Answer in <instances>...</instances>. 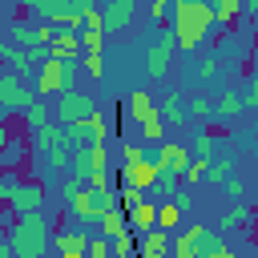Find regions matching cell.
<instances>
[{
    "label": "cell",
    "mask_w": 258,
    "mask_h": 258,
    "mask_svg": "<svg viewBox=\"0 0 258 258\" xmlns=\"http://www.w3.org/2000/svg\"><path fill=\"white\" fill-rule=\"evenodd\" d=\"M169 12H173V28H169V32H173L177 48H185V52H194L198 44H206L210 28L218 24V20H214V8L202 4V0H173Z\"/></svg>",
    "instance_id": "obj_1"
},
{
    "label": "cell",
    "mask_w": 258,
    "mask_h": 258,
    "mask_svg": "<svg viewBox=\"0 0 258 258\" xmlns=\"http://www.w3.org/2000/svg\"><path fill=\"white\" fill-rule=\"evenodd\" d=\"M8 246H12V258H44L52 246V222L44 218V210L20 214L8 226Z\"/></svg>",
    "instance_id": "obj_2"
},
{
    "label": "cell",
    "mask_w": 258,
    "mask_h": 258,
    "mask_svg": "<svg viewBox=\"0 0 258 258\" xmlns=\"http://www.w3.org/2000/svg\"><path fill=\"white\" fill-rule=\"evenodd\" d=\"M93 113H97V101L85 97L81 89L56 93V101H52V117H56V125H77V121H89Z\"/></svg>",
    "instance_id": "obj_3"
},
{
    "label": "cell",
    "mask_w": 258,
    "mask_h": 258,
    "mask_svg": "<svg viewBox=\"0 0 258 258\" xmlns=\"http://www.w3.org/2000/svg\"><path fill=\"white\" fill-rule=\"evenodd\" d=\"M32 101H36V93L16 73H0V113H24Z\"/></svg>",
    "instance_id": "obj_4"
},
{
    "label": "cell",
    "mask_w": 258,
    "mask_h": 258,
    "mask_svg": "<svg viewBox=\"0 0 258 258\" xmlns=\"http://www.w3.org/2000/svg\"><path fill=\"white\" fill-rule=\"evenodd\" d=\"M173 48H177V40H173V32H169V28H161V32H157V40L145 48V73H149L153 81H161V77L169 73Z\"/></svg>",
    "instance_id": "obj_5"
},
{
    "label": "cell",
    "mask_w": 258,
    "mask_h": 258,
    "mask_svg": "<svg viewBox=\"0 0 258 258\" xmlns=\"http://www.w3.org/2000/svg\"><path fill=\"white\" fill-rule=\"evenodd\" d=\"M8 206L16 210V218L20 214H40L44 210V181H16Z\"/></svg>",
    "instance_id": "obj_6"
},
{
    "label": "cell",
    "mask_w": 258,
    "mask_h": 258,
    "mask_svg": "<svg viewBox=\"0 0 258 258\" xmlns=\"http://www.w3.org/2000/svg\"><path fill=\"white\" fill-rule=\"evenodd\" d=\"M157 169H173V173H185L189 169V161H194V153L185 149V145H173V141H165L161 149H157V157H149Z\"/></svg>",
    "instance_id": "obj_7"
},
{
    "label": "cell",
    "mask_w": 258,
    "mask_h": 258,
    "mask_svg": "<svg viewBox=\"0 0 258 258\" xmlns=\"http://www.w3.org/2000/svg\"><path fill=\"white\" fill-rule=\"evenodd\" d=\"M153 181H157V165H153L149 157H145L141 165H129V169H125V165H117V185H133V189H149Z\"/></svg>",
    "instance_id": "obj_8"
},
{
    "label": "cell",
    "mask_w": 258,
    "mask_h": 258,
    "mask_svg": "<svg viewBox=\"0 0 258 258\" xmlns=\"http://www.w3.org/2000/svg\"><path fill=\"white\" fill-rule=\"evenodd\" d=\"M32 93H36L40 101L60 93V60H56V56H48V60L36 69V85H32Z\"/></svg>",
    "instance_id": "obj_9"
},
{
    "label": "cell",
    "mask_w": 258,
    "mask_h": 258,
    "mask_svg": "<svg viewBox=\"0 0 258 258\" xmlns=\"http://www.w3.org/2000/svg\"><path fill=\"white\" fill-rule=\"evenodd\" d=\"M48 56H56V60H81V36L73 28H56V36L48 40Z\"/></svg>",
    "instance_id": "obj_10"
},
{
    "label": "cell",
    "mask_w": 258,
    "mask_h": 258,
    "mask_svg": "<svg viewBox=\"0 0 258 258\" xmlns=\"http://www.w3.org/2000/svg\"><path fill=\"white\" fill-rule=\"evenodd\" d=\"M0 60H4V64H12V73H16L20 81L36 77V69H40V64H32V60H28V52H24V48H16L12 40H0Z\"/></svg>",
    "instance_id": "obj_11"
},
{
    "label": "cell",
    "mask_w": 258,
    "mask_h": 258,
    "mask_svg": "<svg viewBox=\"0 0 258 258\" xmlns=\"http://www.w3.org/2000/svg\"><path fill=\"white\" fill-rule=\"evenodd\" d=\"M32 145H36L40 153H52V149H60V145H64V149H73L69 129H64V125H56V121H52V125H44V129H36V133H32Z\"/></svg>",
    "instance_id": "obj_12"
},
{
    "label": "cell",
    "mask_w": 258,
    "mask_h": 258,
    "mask_svg": "<svg viewBox=\"0 0 258 258\" xmlns=\"http://www.w3.org/2000/svg\"><path fill=\"white\" fill-rule=\"evenodd\" d=\"M169 242H173V238H169L165 230L153 226V230L141 234V242H137V258H165V254H169Z\"/></svg>",
    "instance_id": "obj_13"
},
{
    "label": "cell",
    "mask_w": 258,
    "mask_h": 258,
    "mask_svg": "<svg viewBox=\"0 0 258 258\" xmlns=\"http://www.w3.org/2000/svg\"><path fill=\"white\" fill-rule=\"evenodd\" d=\"M125 222H129L137 234H145V230H153V226H157V206L145 198V202H137V206H129V210H125Z\"/></svg>",
    "instance_id": "obj_14"
},
{
    "label": "cell",
    "mask_w": 258,
    "mask_h": 258,
    "mask_svg": "<svg viewBox=\"0 0 258 258\" xmlns=\"http://www.w3.org/2000/svg\"><path fill=\"white\" fill-rule=\"evenodd\" d=\"M133 4H105V12H101V28L105 32H121V28H129V20H133Z\"/></svg>",
    "instance_id": "obj_15"
},
{
    "label": "cell",
    "mask_w": 258,
    "mask_h": 258,
    "mask_svg": "<svg viewBox=\"0 0 258 258\" xmlns=\"http://www.w3.org/2000/svg\"><path fill=\"white\" fill-rule=\"evenodd\" d=\"M97 234H101V238H109V242H113V238H121V234H129L125 210H121V206H113L109 214H101V218H97Z\"/></svg>",
    "instance_id": "obj_16"
},
{
    "label": "cell",
    "mask_w": 258,
    "mask_h": 258,
    "mask_svg": "<svg viewBox=\"0 0 258 258\" xmlns=\"http://www.w3.org/2000/svg\"><path fill=\"white\" fill-rule=\"evenodd\" d=\"M52 242H56L60 254H85V250H89V234H85V230H56Z\"/></svg>",
    "instance_id": "obj_17"
},
{
    "label": "cell",
    "mask_w": 258,
    "mask_h": 258,
    "mask_svg": "<svg viewBox=\"0 0 258 258\" xmlns=\"http://www.w3.org/2000/svg\"><path fill=\"white\" fill-rule=\"evenodd\" d=\"M129 117H133V121L157 117V105H153V97H149L145 89H133V93H129Z\"/></svg>",
    "instance_id": "obj_18"
},
{
    "label": "cell",
    "mask_w": 258,
    "mask_h": 258,
    "mask_svg": "<svg viewBox=\"0 0 258 258\" xmlns=\"http://www.w3.org/2000/svg\"><path fill=\"white\" fill-rule=\"evenodd\" d=\"M246 109V101H242V93L238 89H226L218 101H214V117H222V121H230V117H238Z\"/></svg>",
    "instance_id": "obj_19"
},
{
    "label": "cell",
    "mask_w": 258,
    "mask_h": 258,
    "mask_svg": "<svg viewBox=\"0 0 258 258\" xmlns=\"http://www.w3.org/2000/svg\"><path fill=\"white\" fill-rule=\"evenodd\" d=\"M20 117H24V125H28L32 133H36V129H44V125H52V105L36 97V101H32V105H28V109H24Z\"/></svg>",
    "instance_id": "obj_20"
},
{
    "label": "cell",
    "mask_w": 258,
    "mask_h": 258,
    "mask_svg": "<svg viewBox=\"0 0 258 258\" xmlns=\"http://www.w3.org/2000/svg\"><path fill=\"white\" fill-rule=\"evenodd\" d=\"M185 230L194 234V250H198V254H214V250H222V246H226L218 230H206V226H185Z\"/></svg>",
    "instance_id": "obj_21"
},
{
    "label": "cell",
    "mask_w": 258,
    "mask_h": 258,
    "mask_svg": "<svg viewBox=\"0 0 258 258\" xmlns=\"http://www.w3.org/2000/svg\"><path fill=\"white\" fill-rule=\"evenodd\" d=\"M64 206H69V210H73L81 222H97V210H93V194H89V185H81V189H77V194H73Z\"/></svg>",
    "instance_id": "obj_22"
},
{
    "label": "cell",
    "mask_w": 258,
    "mask_h": 258,
    "mask_svg": "<svg viewBox=\"0 0 258 258\" xmlns=\"http://www.w3.org/2000/svg\"><path fill=\"white\" fill-rule=\"evenodd\" d=\"M157 117H165L169 125H185V121H189V113H185V101H181L177 93H169V97L161 101V113H157Z\"/></svg>",
    "instance_id": "obj_23"
},
{
    "label": "cell",
    "mask_w": 258,
    "mask_h": 258,
    "mask_svg": "<svg viewBox=\"0 0 258 258\" xmlns=\"http://www.w3.org/2000/svg\"><path fill=\"white\" fill-rule=\"evenodd\" d=\"M250 218H254V210H250L246 202H234V206H230V210L222 214V226H226V230H242V226H246Z\"/></svg>",
    "instance_id": "obj_24"
},
{
    "label": "cell",
    "mask_w": 258,
    "mask_h": 258,
    "mask_svg": "<svg viewBox=\"0 0 258 258\" xmlns=\"http://www.w3.org/2000/svg\"><path fill=\"white\" fill-rule=\"evenodd\" d=\"M226 177H234V161H230V157H210V165H206V181L222 185Z\"/></svg>",
    "instance_id": "obj_25"
},
{
    "label": "cell",
    "mask_w": 258,
    "mask_h": 258,
    "mask_svg": "<svg viewBox=\"0 0 258 258\" xmlns=\"http://www.w3.org/2000/svg\"><path fill=\"white\" fill-rule=\"evenodd\" d=\"M210 8H214V20L218 24H234L238 12H242V0H210Z\"/></svg>",
    "instance_id": "obj_26"
},
{
    "label": "cell",
    "mask_w": 258,
    "mask_h": 258,
    "mask_svg": "<svg viewBox=\"0 0 258 258\" xmlns=\"http://www.w3.org/2000/svg\"><path fill=\"white\" fill-rule=\"evenodd\" d=\"M85 125H89V137H93V145H105V137L113 133V125H109V117H105L101 109H97V113H93Z\"/></svg>",
    "instance_id": "obj_27"
},
{
    "label": "cell",
    "mask_w": 258,
    "mask_h": 258,
    "mask_svg": "<svg viewBox=\"0 0 258 258\" xmlns=\"http://www.w3.org/2000/svg\"><path fill=\"white\" fill-rule=\"evenodd\" d=\"M218 69H222V56H206V60L198 64V73H189V81L210 85V81H218Z\"/></svg>",
    "instance_id": "obj_28"
},
{
    "label": "cell",
    "mask_w": 258,
    "mask_h": 258,
    "mask_svg": "<svg viewBox=\"0 0 258 258\" xmlns=\"http://www.w3.org/2000/svg\"><path fill=\"white\" fill-rule=\"evenodd\" d=\"M81 52H105V32L101 28H81Z\"/></svg>",
    "instance_id": "obj_29"
},
{
    "label": "cell",
    "mask_w": 258,
    "mask_h": 258,
    "mask_svg": "<svg viewBox=\"0 0 258 258\" xmlns=\"http://www.w3.org/2000/svg\"><path fill=\"white\" fill-rule=\"evenodd\" d=\"M81 73H89L93 81L105 77V52H81Z\"/></svg>",
    "instance_id": "obj_30"
},
{
    "label": "cell",
    "mask_w": 258,
    "mask_h": 258,
    "mask_svg": "<svg viewBox=\"0 0 258 258\" xmlns=\"http://www.w3.org/2000/svg\"><path fill=\"white\" fill-rule=\"evenodd\" d=\"M214 145H218V133H214V129L198 133V141H194V157H198V161H210V157H214Z\"/></svg>",
    "instance_id": "obj_31"
},
{
    "label": "cell",
    "mask_w": 258,
    "mask_h": 258,
    "mask_svg": "<svg viewBox=\"0 0 258 258\" xmlns=\"http://www.w3.org/2000/svg\"><path fill=\"white\" fill-rule=\"evenodd\" d=\"M153 185L161 189V198H173L177 185H181V173H173V169H157V181H153Z\"/></svg>",
    "instance_id": "obj_32"
},
{
    "label": "cell",
    "mask_w": 258,
    "mask_h": 258,
    "mask_svg": "<svg viewBox=\"0 0 258 258\" xmlns=\"http://www.w3.org/2000/svg\"><path fill=\"white\" fill-rule=\"evenodd\" d=\"M169 254H177V258H198V250H194V234L181 230V234L169 242Z\"/></svg>",
    "instance_id": "obj_33"
},
{
    "label": "cell",
    "mask_w": 258,
    "mask_h": 258,
    "mask_svg": "<svg viewBox=\"0 0 258 258\" xmlns=\"http://www.w3.org/2000/svg\"><path fill=\"white\" fill-rule=\"evenodd\" d=\"M77 77H81V60H60V93L77 89Z\"/></svg>",
    "instance_id": "obj_34"
},
{
    "label": "cell",
    "mask_w": 258,
    "mask_h": 258,
    "mask_svg": "<svg viewBox=\"0 0 258 258\" xmlns=\"http://www.w3.org/2000/svg\"><path fill=\"white\" fill-rule=\"evenodd\" d=\"M20 157H24V141H4V149H0V165L12 169V165H20Z\"/></svg>",
    "instance_id": "obj_35"
},
{
    "label": "cell",
    "mask_w": 258,
    "mask_h": 258,
    "mask_svg": "<svg viewBox=\"0 0 258 258\" xmlns=\"http://www.w3.org/2000/svg\"><path fill=\"white\" fill-rule=\"evenodd\" d=\"M177 222H181V210H177L173 202H161V206H157V226L169 230V226H177Z\"/></svg>",
    "instance_id": "obj_36"
},
{
    "label": "cell",
    "mask_w": 258,
    "mask_h": 258,
    "mask_svg": "<svg viewBox=\"0 0 258 258\" xmlns=\"http://www.w3.org/2000/svg\"><path fill=\"white\" fill-rule=\"evenodd\" d=\"M141 161H145V149H141L137 141H125V145H121V165L129 169V165H141Z\"/></svg>",
    "instance_id": "obj_37"
},
{
    "label": "cell",
    "mask_w": 258,
    "mask_h": 258,
    "mask_svg": "<svg viewBox=\"0 0 258 258\" xmlns=\"http://www.w3.org/2000/svg\"><path fill=\"white\" fill-rule=\"evenodd\" d=\"M85 258H113V242L109 238H89V250H85Z\"/></svg>",
    "instance_id": "obj_38"
},
{
    "label": "cell",
    "mask_w": 258,
    "mask_h": 258,
    "mask_svg": "<svg viewBox=\"0 0 258 258\" xmlns=\"http://www.w3.org/2000/svg\"><path fill=\"white\" fill-rule=\"evenodd\" d=\"M113 258H137V242H133L129 234L113 238Z\"/></svg>",
    "instance_id": "obj_39"
},
{
    "label": "cell",
    "mask_w": 258,
    "mask_h": 258,
    "mask_svg": "<svg viewBox=\"0 0 258 258\" xmlns=\"http://www.w3.org/2000/svg\"><path fill=\"white\" fill-rule=\"evenodd\" d=\"M117 198H121V210H129V206L145 202V189H133V185H117Z\"/></svg>",
    "instance_id": "obj_40"
},
{
    "label": "cell",
    "mask_w": 258,
    "mask_h": 258,
    "mask_svg": "<svg viewBox=\"0 0 258 258\" xmlns=\"http://www.w3.org/2000/svg\"><path fill=\"white\" fill-rule=\"evenodd\" d=\"M69 153H73V149H64V145H60V149H52V153H44V157H48V169L64 173V169H69Z\"/></svg>",
    "instance_id": "obj_41"
},
{
    "label": "cell",
    "mask_w": 258,
    "mask_h": 258,
    "mask_svg": "<svg viewBox=\"0 0 258 258\" xmlns=\"http://www.w3.org/2000/svg\"><path fill=\"white\" fill-rule=\"evenodd\" d=\"M185 113H189V117H210V113H214V101H206V97H194V101L185 105Z\"/></svg>",
    "instance_id": "obj_42"
},
{
    "label": "cell",
    "mask_w": 258,
    "mask_h": 258,
    "mask_svg": "<svg viewBox=\"0 0 258 258\" xmlns=\"http://www.w3.org/2000/svg\"><path fill=\"white\" fill-rule=\"evenodd\" d=\"M141 137H145V141H161V117L141 121Z\"/></svg>",
    "instance_id": "obj_43"
},
{
    "label": "cell",
    "mask_w": 258,
    "mask_h": 258,
    "mask_svg": "<svg viewBox=\"0 0 258 258\" xmlns=\"http://www.w3.org/2000/svg\"><path fill=\"white\" fill-rule=\"evenodd\" d=\"M206 165H210V161H198V157H194V161H189V169H185L181 177L194 185V181H202V177H206Z\"/></svg>",
    "instance_id": "obj_44"
},
{
    "label": "cell",
    "mask_w": 258,
    "mask_h": 258,
    "mask_svg": "<svg viewBox=\"0 0 258 258\" xmlns=\"http://www.w3.org/2000/svg\"><path fill=\"white\" fill-rule=\"evenodd\" d=\"M12 185H16V177H12V173H4V177H0V210L8 206V198H12Z\"/></svg>",
    "instance_id": "obj_45"
},
{
    "label": "cell",
    "mask_w": 258,
    "mask_h": 258,
    "mask_svg": "<svg viewBox=\"0 0 258 258\" xmlns=\"http://www.w3.org/2000/svg\"><path fill=\"white\" fill-rule=\"evenodd\" d=\"M242 101L258 109V77H250V85H246V93H242Z\"/></svg>",
    "instance_id": "obj_46"
},
{
    "label": "cell",
    "mask_w": 258,
    "mask_h": 258,
    "mask_svg": "<svg viewBox=\"0 0 258 258\" xmlns=\"http://www.w3.org/2000/svg\"><path fill=\"white\" fill-rule=\"evenodd\" d=\"M222 185H226V194H230L234 202H242V181H238V177H226Z\"/></svg>",
    "instance_id": "obj_47"
},
{
    "label": "cell",
    "mask_w": 258,
    "mask_h": 258,
    "mask_svg": "<svg viewBox=\"0 0 258 258\" xmlns=\"http://www.w3.org/2000/svg\"><path fill=\"white\" fill-rule=\"evenodd\" d=\"M169 202H173V206H177V210H189V202H194V194H181V189H177V194H173V198H169Z\"/></svg>",
    "instance_id": "obj_48"
},
{
    "label": "cell",
    "mask_w": 258,
    "mask_h": 258,
    "mask_svg": "<svg viewBox=\"0 0 258 258\" xmlns=\"http://www.w3.org/2000/svg\"><path fill=\"white\" fill-rule=\"evenodd\" d=\"M198 258H234V254H230V250L222 246V250H214V254H198Z\"/></svg>",
    "instance_id": "obj_49"
},
{
    "label": "cell",
    "mask_w": 258,
    "mask_h": 258,
    "mask_svg": "<svg viewBox=\"0 0 258 258\" xmlns=\"http://www.w3.org/2000/svg\"><path fill=\"white\" fill-rule=\"evenodd\" d=\"M242 8H246V12L254 16V20H258V0H242Z\"/></svg>",
    "instance_id": "obj_50"
},
{
    "label": "cell",
    "mask_w": 258,
    "mask_h": 258,
    "mask_svg": "<svg viewBox=\"0 0 258 258\" xmlns=\"http://www.w3.org/2000/svg\"><path fill=\"white\" fill-rule=\"evenodd\" d=\"M12 254V246H8V238H0V258H8Z\"/></svg>",
    "instance_id": "obj_51"
},
{
    "label": "cell",
    "mask_w": 258,
    "mask_h": 258,
    "mask_svg": "<svg viewBox=\"0 0 258 258\" xmlns=\"http://www.w3.org/2000/svg\"><path fill=\"white\" fill-rule=\"evenodd\" d=\"M109 4H133V8H137V4H141V0H109Z\"/></svg>",
    "instance_id": "obj_52"
},
{
    "label": "cell",
    "mask_w": 258,
    "mask_h": 258,
    "mask_svg": "<svg viewBox=\"0 0 258 258\" xmlns=\"http://www.w3.org/2000/svg\"><path fill=\"white\" fill-rule=\"evenodd\" d=\"M4 141H8V129H4V125H0V149H4Z\"/></svg>",
    "instance_id": "obj_53"
},
{
    "label": "cell",
    "mask_w": 258,
    "mask_h": 258,
    "mask_svg": "<svg viewBox=\"0 0 258 258\" xmlns=\"http://www.w3.org/2000/svg\"><path fill=\"white\" fill-rule=\"evenodd\" d=\"M60 258H64V254H60Z\"/></svg>",
    "instance_id": "obj_54"
},
{
    "label": "cell",
    "mask_w": 258,
    "mask_h": 258,
    "mask_svg": "<svg viewBox=\"0 0 258 258\" xmlns=\"http://www.w3.org/2000/svg\"><path fill=\"white\" fill-rule=\"evenodd\" d=\"M16 4H20V0H16Z\"/></svg>",
    "instance_id": "obj_55"
}]
</instances>
